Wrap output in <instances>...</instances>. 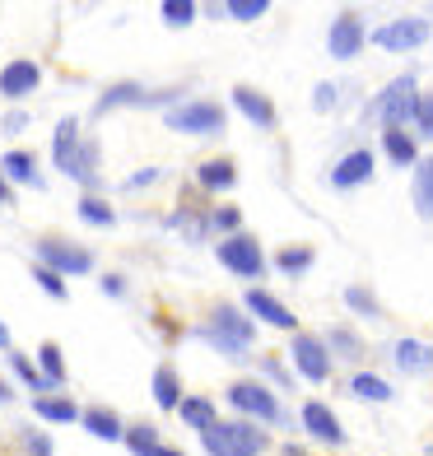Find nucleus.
<instances>
[{
    "mask_svg": "<svg viewBox=\"0 0 433 456\" xmlns=\"http://www.w3.org/2000/svg\"><path fill=\"white\" fill-rule=\"evenodd\" d=\"M24 447H29L33 456H52V443L43 438V433H24Z\"/></svg>",
    "mask_w": 433,
    "mask_h": 456,
    "instance_id": "ea45409f",
    "label": "nucleus"
},
{
    "mask_svg": "<svg viewBox=\"0 0 433 456\" xmlns=\"http://www.w3.org/2000/svg\"><path fill=\"white\" fill-rule=\"evenodd\" d=\"M364 19L359 14H340L336 24H331V33H326V47H331V56L336 61H349V56H359V47H364Z\"/></svg>",
    "mask_w": 433,
    "mask_h": 456,
    "instance_id": "9d476101",
    "label": "nucleus"
},
{
    "mask_svg": "<svg viewBox=\"0 0 433 456\" xmlns=\"http://www.w3.org/2000/svg\"><path fill=\"white\" fill-rule=\"evenodd\" d=\"M415 210L420 219H433V154L420 159V168H415Z\"/></svg>",
    "mask_w": 433,
    "mask_h": 456,
    "instance_id": "a211bd4d",
    "label": "nucleus"
},
{
    "mask_svg": "<svg viewBox=\"0 0 433 456\" xmlns=\"http://www.w3.org/2000/svg\"><path fill=\"white\" fill-rule=\"evenodd\" d=\"M294 368L303 372L307 382H326L331 378V354H326V345L317 340V336H294Z\"/></svg>",
    "mask_w": 433,
    "mask_h": 456,
    "instance_id": "6e6552de",
    "label": "nucleus"
},
{
    "mask_svg": "<svg viewBox=\"0 0 433 456\" xmlns=\"http://www.w3.org/2000/svg\"><path fill=\"white\" fill-rule=\"evenodd\" d=\"M331 102H336V89L331 85H317V112H326Z\"/></svg>",
    "mask_w": 433,
    "mask_h": 456,
    "instance_id": "a19ab883",
    "label": "nucleus"
},
{
    "mask_svg": "<svg viewBox=\"0 0 433 456\" xmlns=\"http://www.w3.org/2000/svg\"><path fill=\"white\" fill-rule=\"evenodd\" d=\"M94 163H98V144H94V140H85V150H79L70 177H75V182H85V186H94V182H98V168H94Z\"/></svg>",
    "mask_w": 433,
    "mask_h": 456,
    "instance_id": "bb28decb",
    "label": "nucleus"
},
{
    "mask_svg": "<svg viewBox=\"0 0 433 456\" xmlns=\"http://www.w3.org/2000/svg\"><path fill=\"white\" fill-rule=\"evenodd\" d=\"M79 419H85V428L94 433V438H102V443L127 438V428H121V419H117V414H108V410H85Z\"/></svg>",
    "mask_w": 433,
    "mask_h": 456,
    "instance_id": "f3484780",
    "label": "nucleus"
},
{
    "mask_svg": "<svg viewBox=\"0 0 433 456\" xmlns=\"http://www.w3.org/2000/svg\"><path fill=\"white\" fill-rule=\"evenodd\" d=\"M37 85H43V70H37V61H10V66L0 70V94H5V98L37 94Z\"/></svg>",
    "mask_w": 433,
    "mask_h": 456,
    "instance_id": "9b49d317",
    "label": "nucleus"
},
{
    "mask_svg": "<svg viewBox=\"0 0 433 456\" xmlns=\"http://www.w3.org/2000/svg\"><path fill=\"white\" fill-rule=\"evenodd\" d=\"M24 121H29L24 112H10V117H5V131H24Z\"/></svg>",
    "mask_w": 433,
    "mask_h": 456,
    "instance_id": "c03bdc74",
    "label": "nucleus"
},
{
    "mask_svg": "<svg viewBox=\"0 0 433 456\" xmlns=\"http://www.w3.org/2000/svg\"><path fill=\"white\" fill-rule=\"evenodd\" d=\"M215 224L219 228H238V210H215Z\"/></svg>",
    "mask_w": 433,
    "mask_h": 456,
    "instance_id": "79ce46f5",
    "label": "nucleus"
},
{
    "mask_svg": "<svg viewBox=\"0 0 433 456\" xmlns=\"http://www.w3.org/2000/svg\"><path fill=\"white\" fill-rule=\"evenodd\" d=\"M355 391H359L364 401H387L391 396V387L382 378H368V372H359V378H355Z\"/></svg>",
    "mask_w": 433,
    "mask_h": 456,
    "instance_id": "7c9ffc66",
    "label": "nucleus"
},
{
    "mask_svg": "<svg viewBox=\"0 0 433 456\" xmlns=\"http://www.w3.org/2000/svg\"><path fill=\"white\" fill-rule=\"evenodd\" d=\"M284 456H303V452H298V447H284Z\"/></svg>",
    "mask_w": 433,
    "mask_h": 456,
    "instance_id": "3c124183",
    "label": "nucleus"
},
{
    "mask_svg": "<svg viewBox=\"0 0 433 456\" xmlns=\"http://www.w3.org/2000/svg\"><path fill=\"white\" fill-rule=\"evenodd\" d=\"M247 307H252V313L261 317V322H271V326H284V330H294V313H289V307L280 303V298H271V294H261V289H252V294H247Z\"/></svg>",
    "mask_w": 433,
    "mask_h": 456,
    "instance_id": "4468645a",
    "label": "nucleus"
},
{
    "mask_svg": "<svg viewBox=\"0 0 433 456\" xmlns=\"http://www.w3.org/2000/svg\"><path fill=\"white\" fill-rule=\"evenodd\" d=\"M144 182H159V168H150V173H135V177H131V186H144Z\"/></svg>",
    "mask_w": 433,
    "mask_h": 456,
    "instance_id": "49530a36",
    "label": "nucleus"
},
{
    "mask_svg": "<svg viewBox=\"0 0 433 456\" xmlns=\"http://www.w3.org/2000/svg\"><path fill=\"white\" fill-rule=\"evenodd\" d=\"M307 265H313V252H307V247H298V252H280V271H289V275L307 271Z\"/></svg>",
    "mask_w": 433,
    "mask_h": 456,
    "instance_id": "e433bc0d",
    "label": "nucleus"
},
{
    "mask_svg": "<svg viewBox=\"0 0 433 456\" xmlns=\"http://www.w3.org/2000/svg\"><path fill=\"white\" fill-rule=\"evenodd\" d=\"M219 261L229 265L233 275H261V265H266V256H261V242L257 238H247V233H233V238H224L219 242Z\"/></svg>",
    "mask_w": 433,
    "mask_h": 456,
    "instance_id": "423d86ee",
    "label": "nucleus"
},
{
    "mask_svg": "<svg viewBox=\"0 0 433 456\" xmlns=\"http://www.w3.org/2000/svg\"><path fill=\"white\" fill-rule=\"evenodd\" d=\"M177 414H182V419H187L192 428H200V433H210V428L219 424V419H215V405L205 401V396H192V401H182V410H177Z\"/></svg>",
    "mask_w": 433,
    "mask_h": 456,
    "instance_id": "4be33fe9",
    "label": "nucleus"
},
{
    "mask_svg": "<svg viewBox=\"0 0 433 456\" xmlns=\"http://www.w3.org/2000/svg\"><path fill=\"white\" fill-rule=\"evenodd\" d=\"M10 363H14V372H19V378H24V382H29L33 391H56V387H52V382H47L43 372H37V368H33V363H29L24 354H10Z\"/></svg>",
    "mask_w": 433,
    "mask_h": 456,
    "instance_id": "c85d7f7f",
    "label": "nucleus"
},
{
    "mask_svg": "<svg viewBox=\"0 0 433 456\" xmlns=\"http://www.w3.org/2000/svg\"><path fill=\"white\" fill-rule=\"evenodd\" d=\"M382 144H387V159H391V163H401V168H410V163H415V140H410L405 131H387Z\"/></svg>",
    "mask_w": 433,
    "mask_h": 456,
    "instance_id": "b1692460",
    "label": "nucleus"
},
{
    "mask_svg": "<svg viewBox=\"0 0 433 456\" xmlns=\"http://www.w3.org/2000/svg\"><path fill=\"white\" fill-rule=\"evenodd\" d=\"M127 443H131V447H135L140 456H150V452L159 447V433H154V428H144V424H140V428H131V433H127Z\"/></svg>",
    "mask_w": 433,
    "mask_h": 456,
    "instance_id": "f704fd0d",
    "label": "nucleus"
},
{
    "mask_svg": "<svg viewBox=\"0 0 433 456\" xmlns=\"http://www.w3.org/2000/svg\"><path fill=\"white\" fill-rule=\"evenodd\" d=\"M345 303L355 307V313H364V317H378V298L368 294V289H345Z\"/></svg>",
    "mask_w": 433,
    "mask_h": 456,
    "instance_id": "72a5a7b5",
    "label": "nucleus"
},
{
    "mask_svg": "<svg viewBox=\"0 0 433 456\" xmlns=\"http://www.w3.org/2000/svg\"><path fill=\"white\" fill-rule=\"evenodd\" d=\"M415 102H420L415 75H396V79L382 89V98L373 102V112H378V121H382L387 131H401L405 121H415Z\"/></svg>",
    "mask_w": 433,
    "mask_h": 456,
    "instance_id": "f257e3e1",
    "label": "nucleus"
},
{
    "mask_svg": "<svg viewBox=\"0 0 433 456\" xmlns=\"http://www.w3.org/2000/svg\"><path fill=\"white\" fill-rule=\"evenodd\" d=\"M37 359H43V378H47L52 387H66V363H61V349H56L52 340L37 349Z\"/></svg>",
    "mask_w": 433,
    "mask_h": 456,
    "instance_id": "cd10ccee",
    "label": "nucleus"
},
{
    "mask_svg": "<svg viewBox=\"0 0 433 456\" xmlns=\"http://www.w3.org/2000/svg\"><path fill=\"white\" fill-rule=\"evenodd\" d=\"M0 205H14V191H10V177L0 173Z\"/></svg>",
    "mask_w": 433,
    "mask_h": 456,
    "instance_id": "37998d69",
    "label": "nucleus"
},
{
    "mask_svg": "<svg viewBox=\"0 0 433 456\" xmlns=\"http://www.w3.org/2000/svg\"><path fill=\"white\" fill-rule=\"evenodd\" d=\"M79 150H85V144H79V126H75V117H66L56 126V168L70 177V168H75V159H79Z\"/></svg>",
    "mask_w": 433,
    "mask_h": 456,
    "instance_id": "2eb2a0df",
    "label": "nucleus"
},
{
    "mask_svg": "<svg viewBox=\"0 0 433 456\" xmlns=\"http://www.w3.org/2000/svg\"><path fill=\"white\" fill-rule=\"evenodd\" d=\"M424 37H429L424 19H391V24H382V28L373 33V43H378L382 52H410V47H420Z\"/></svg>",
    "mask_w": 433,
    "mask_h": 456,
    "instance_id": "1a4fd4ad",
    "label": "nucleus"
},
{
    "mask_svg": "<svg viewBox=\"0 0 433 456\" xmlns=\"http://www.w3.org/2000/svg\"><path fill=\"white\" fill-rule=\"evenodd\" d=\"M200 438H205V452L210 456H257L266 447V433L252 424H215Z\"/></svg>",
    "mask_w": 433,
    "mask_h": 456,
    "instance_id": "7ed1b4c3",
    "label": "nucleus"
},
{
    "mask_svg": "<svg viewBox=\"0 0 433 456\" xmlns=\"http://www.w3.org/2000/svg\"><path fill=\"white\" fill-rule=\"evenodd\" d=\"M163 19H168L173 28H182V24H192V19H196V5H192V0H163Z\"/></svg>",
    "mask_w": 433,
    "mask_h": 456,
    "instance_id": "c756f323",
    "label": "nucleus"
},
{
    "mask_svg": "<svg viewBox=\"0 0 433 456\" xmlns=\"http://www.w3.org/2000/svg\"><path fill=\"white\" fill-rule=\"evenodd\" d=\"M331 345H336V349H345V359H359V349H364L355 336H349V330H336V336H331Z\"/></svg>",
    "mask_w": 433,
    "mask_h": 456,
    "instance_id": "58836bf2",
    "label": "nucleus"
},
{
    "mask_svg": "<svg viewBox=\"0 0 433 456\" xmlns=\"http://www.w3.org/2000/svg\"><path fill=\"white\" fill-rule=\"evenodd\" d=\"M396 363H401L405 372H429V368H433V349L420 345V340H401V345H396Z\"/></svg>",
    "mask_w": 433,
    "mask_h": 456,
    "instance_id": "aec40b11",
    "label": "nucleus"
},
{
    "mask_svg": "<svg viewBox=\"0 0 433 456\" xmlns=\"http://www.w3.org/2000/svg\"><path fill=\"white\" fill-rule=\"evenodd\" d=\"M266 10H271L266 0H229V5H224V14H229V19H261Z\"/></svg>",
    "mask_w": 433,
    "mask_h": 456,
    "instance_id": "2f4dec72",
    "label": "nucleus"
},
{
    "mask_svg": "<svg viewBox=\"0 0 433 456\" xmlns=\"http://www.w3.org/2000/svg\"><path fill=\"white\" fill-rule=\"evenodd\" d=\"M303 428L313 433V438H322V443H345V428L336 424V414L326 410L322 401H307L303 405Z\"/></svg>",
    "mask_w": 433,
    "mask_h": 456,
    "instance_id": "f8f14e48",
    "label": "nucleus"
},
{
    "mask_svg": "<svg viewBox=\"0 0 433 456\" xmlns=\"http://www.w3.org/2000/svg\"><path fill=\"white\" fill-rule=\"evenodd\" d=\"M368 177H373V154H368V150L345 154V159L336 163V173H331L336 186H359V182H368Z\"/></svg>",
    "mask_w": 433,
    "mask_h": 456,
    "instance_id": "ddd939ff",
    "label": "nucleus"
},
{
    "mask_svg": "<svg viewBox=\"0 0 433 456\" xmlns=\"http://www.w3.org/2000/svg\"><path fill=\"white\" fill-rule=\"evenodd\" d=\"M233 102H238V108H242L247 117H252V121H257V126H266V131L275 126V108H271V98H261L257 89L238 85V89H233Z\"/></svg>",
    "mask_w": 433,
    "mask_h": 456,
    "instance_id": "dca6fc26",
    "label": "nucleus"
},
{
    "mask_svg": "<svg viewBox=\"0 0 433 456\" xmlns=\"http://www.w3.org/2000/svg\"><path fill=\"white\" fill-rule=\"evenodd\" d=\"M415 126H420V135L433 140V94H420V102H415Z\"/></svg>",
    "mask_w": 433,
    "mask_h": 456,
    "instance_id": "c9c22d12",
    "label": "nucleus"
},
{
    "mask_svg": "<svg viewBox=\"0 0 433 456\" xmlns=\"http://www.w3.org/2000/svg\"><path fill=\"white\" fill-rule=\"evenodd\" d=\"M205 340L219 345L229 359H238L242 349L252 345V322H247L242 313H233L229 303H224V307H215V313H210V326H205Z\"/></svg>",
    "mask_w": 433,
    "mask_h": 456,
    "instance_id": "f03ea898",
    "label": "nucleus"
},
{
    "mask_svg": "<svg viewBox=\"0 0 433 456\" xmlns=\"http://www.w3.org/2000/svg\"><path fill=\"white\" fill-rule=\"evenodd\" d=\"M79 215H85L89 224H112V219H117L112 205H102L98 196H85V200H79Z\"/></svg>",
    "mask_w": 433,
    "mask_h": 456,
    "instance_id": "473e14b6",
    "label": "nucleus"
},
{
    "mask_svg": "<svg viewBox=\"0 0 433 456\" xmlns=\"http://www.w3.org/2000/svg\"><path fill=\"white\" fill-rule=\"evenodd\" d=\"M168 131L215 135V131H224V108H219V102H182V108L168 112Z\"/></svg>",
    "mask_w": 433,
    "mask_h": 456,
    "instance_id": "20e7f679",
    "label": "nucleus"
},
{
    "mask_svg": "<svg viewBox=\"0 0 433 456\" xmlns=\"http://www.w3.org/2000/svg\"><path fill=\"white\" fill-rule=\"evenodd\" d=\"M37 256H43V265H52L56 275H85L94 265V256L85 247H70L66 238H37Z\"/></svg>",
    "mask_w": 433,
    "mask_h": 456,
    "instance_id": "39448f33",
    "label": "nucleus"
},
{
    "mask_svg": "<svg viewBox=\"0 0 433 456\" xmlns=\"http://www.w3.org/2000/svg\"><path fill=\"white\" fill-rule=\"evenodd\" d=\"M154 401L163 410H182V387H177V372L173 368H159L154 372Z\"/></svg>",
    "mask_w": 433,
    "mask_h": 456,
    "instance_id": "412c9836",
    "label": "nucleus"
},
{
    "mask_svg": "<svg viewBox=\"0 0 433 456\" xmlns=\"http://www.w3.org/2000/svg\"><path fill=\"white\" fill-rule=\"evenodd\" d=\"M102 294H121V275H108V280H102Z\"/></svg>",
    "mask_w": 433,
    "mask_h": 456,
    "instance_id": "a18cd8bd",
    "label": "nucleus"
},
{
    "mask_svg": "<svg viewBox=\"0 0 433 456\" xmlns=\"http://www.w3.org/2000/svg\"><path fill=\"white\" fill-rule=\"evenodd\" d=\"M33 280L43 284V289H47L52 298H66V284H61V275L52 271V265H37V271H33Z\"/></svg>",
    "mask_w": 433,
    "mask_h": 456,
    "instance_id": "4c0bfd02",
    "label": "nucleus"
},
{
    "mask_svg": "<svg viewBox=\"0 0 433 456\" xmlns=\"http://www.w3.org/2000/svg\"><path fill=\"white\" fill-rule=\"evenodd\" d=\"M229 405L242 410V414H257V419H266V424L280 419V405H275V396L261 382H233L229 387Z\"/></svg>",
    "mask_w": 433,
    "mask_h": 456,
    "instance_id": "0eeeda50",
    "label": "nucleus"
},
{
    "mask_svg": "<svg viewBox=\"0 0 433 456\" xmlns=\"http://www.w3.org/2000/svg\"><path fill=\"white\" fill-rule=\"evenodd\" d=\"M33 410L43 414V419H52V424H75V414H79L70 401H56V396H37Z\"/></svg>",
    "mask_w": 433,
    "mask_h": 456,
    "instance_id": "a878e982",
    "label": "nucleus"
},
{
    "mask_svg": "<svg viewBox=\"0 0 433 456\" xmlns=\"http://www.w3.org/2000/svg\"><path fill=\"white\" fill-rule=\"evenodd\" d=\"M200 186H205V191H219V186H233V163L229 159H210V163H200Z\"/></svg>",
    "mask_w": 433,
    "mask_h": 456,
    "instance_id": "5701e85b",
    "label": "nucleus"
},
{
    "mask_svg": "<svg viewBox=\"0 0 433 456\" xmlns=\"http://www.w3.org/2000/svg\"><path fill=\"white\" fill-rule=\"evenodd\" d=\"M5 401H10V387H5V382H0V405H5Z\"/></svg>",
    "mask_w": 433,
    "mask_h": 456,
    "instance_id": "8fccbe9b",
    "label": "nucleus"
},
{
    "mask_svg": "<svg viewBox=\"0 0 433 456\" xmlns=\"http://www.w3.org/2000/svg\"><path fill=\"white\" fill-rule=\"evenodd\" d=\"M150 456H182V452H173V447H154Z\"/></svg>",
    "mask_w": 433,
    "mask_h": 456,
    "instance_id": "de8ad7c7",
    "label": "nucleus"
},
{
    "mask_svg": "<svg viewBox=\"0 0 433 456\" xmlns=\"http://www.w3.org/2000/svg\"><path fill=\"white\" fill-rule=\"evenodd\" d=\"M0 349H10V330L5 326H0Z\"/></svg>",
    "mask_w": 433,
    "mask_h": 456,
    "instance_id": "09e8293b",
    "label": "nucleus"
},
{
    "mask_svg": "<svg viewBox=\"0 0 433 456\" xmlns=\"http://www.w3.org/2000/svg\"><path fill=\"white\" fill-rule=\"evenodd\" d=\"M159 98H168V94H144L140 85H112L108 94H102L98 112H108V108H121V102H159Z\"/></svg>",
    "mask_w": 433,
    "mask_h": 456,
    "instance_id": "6ab92c4d",
    "label": "nucleus"
},
{
    "mask_svg": "<svg viewBox=\"0 0 433 456\" xmlns=\"http://www.w3.org/2000/svg\"><path fill=\"white\" fill-rule=\"evenodd\" d=\"M0 168H5V177L10 182H37V163H33V154H24V150H14V154H5L0 159Z\"/></svg>",
    "mask_w": 433,
    "mask_h": 456,
    "instance_id": "393cba45",
    "label": "nucleus"
}]
</instances>
